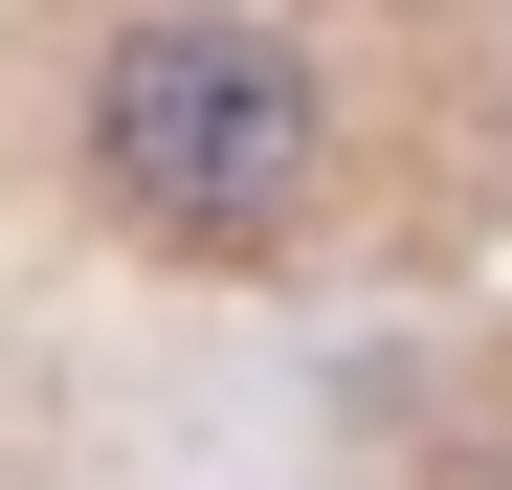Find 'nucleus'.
Segmentation results:
<instances>
[{
	"mask_svg": "<svg viewBox=\"0 0 512 490\" xmlns=\"http://www.w3.org/2000/svg\"><path fill=\"white\" fill-rule=\"evenodd\" d=\"M90 156H112V201L245 245V223L312 201V67H290L268 23H134L112 90H90Z\"/></svg>",
	"mask_w": 512,
	"mask_h": 490,
	"instance_id": "1",
	"label": "nucleus"
}]
</instances>
